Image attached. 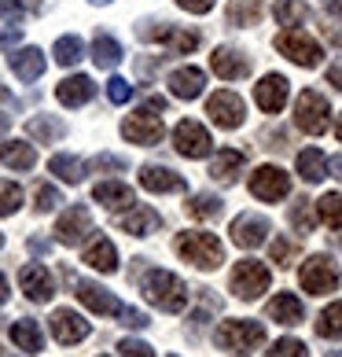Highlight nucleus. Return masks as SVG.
Wrapping results in <instances>:
<instances>
[{"instance_id": "53", "label": "nucleus", "mask_w": 342, "mask_h": 357, "mask_svg": "<svg viewBox=\"0 0 342 357\" xmlns=\"http://www.w3.org/2000/svg\"><path fill=\"white\" fill-rule=\"evenodd\" d=\"M327 85L342 92V56H339V59L332 63V67H327Z\"/></svg>"}, {"instance_id": "58", "label": "nucleus", "mask_w": 342, "mask_h": 357, "mask_svg": "<svg viewBox=\"0 0 342 357\" xmlns=\"http://www.w3.org/2000/svg\"><path fill=\"white\" fill-rule=\"evenodd\" d=\"M148 107H151V111H166V100H162V96H151Z\"/></svg>"}, {"instance_id": "61", "label": "nucleus", "mask_w": 342, "mask_h": 357, "mask_svg": "<svg viewBox=\"0 0 342 357\" xmlns=\"http://www.w3.org/2000/svg\"><path fill=\"white\" fill-rule=\"evenodd\" d=\"M327 357H342V350H332V354H327Z\"/></svg>"}, {"instance_id": "57", "label": "nucleus", "mask_w": 342, "mask_h": 357, "mask_svg": "<svg viewBox=\"0 0 342 357\" xmlns=\"http://www.w3.org/2000/svg\"><path fill=\"white\" fill-rule=\"evenodd\" d=\"M8 295H11V291H8V280H4V273H0V306L8 302Z\"/></svg>"}, {"instance_id": "36", "label": "nucleus", "mask_w": 342, "mask_h": 357, "mask_svg": "<svg viewBox=\"0 0 342 357\" xmlns=\"http://www.w3.org/2000/svg\"><path fill=\"white\" fill-rule=\"evenodd\" d=\"M52 56H56V63H59V67H74V63L85 56V45H81V37H77V33H63L59 41H56V48H52Z\"/></svg>"}, {"instance_id": "10", "label": "nucleus", "mask_w": 342, "mask_h": 357, "mask_svg": "<svg viewBox=\"0 0 342 357\" xmlns=\"http://www.w3.org/2000/svg\"><path fill=\"white\" fill-rule=\"evenodd\" d=\"M206 114H210V122L221 126V129H240L243 118H247V107L232 89H221L206 100Z\"/></svg>"}, {"instance_id": "20", "label": "nucleus", "mask_w": 342, "mask_h": 357, "mask_svg": "<svg viewBox=\"0 0 342 357\" xmlns=\"http://www.w3.org/2000/svg\"><path fill=\"white\" fill-rule=\"evenodd\" d=\"M118 229L129 232V236H151L162 229V214L151 206H129V214H118Z\"/></svg>"}, {"instance_id": "37", "label": "nucleus", "mask_w": 342, "mask_h": 357, "mask_svg": "<svg viewBox=\"0 0 342 357\" xmlns=\"http://www.w3.org/2000/svg\"><path fill=\"white\" fill-rule=\"evenodd\" d=\"M272 15L280 26H302L309 19V4H302V0H276Z\"/></svg>"}, {"instance_id": "45", "label": "nucleus", "mask_w": 342, "mask_h": 357, "mask_svg": "<svg viewBox=\"0 0 342 357\" xmlns=\"http://www.w3.org/2000/svg\"><path fill=\"white\" fill-rule=\"evenodd\" d=\"M33 206H37V214H48V210H56L59 203H63V195H59V188H52V184H37V192H33Z\"/></svg>"}, {"instance_id": "54", "label": "nucleus", "mask_w": 342, "mask_h": 357, "mask_svg": "<svg viewBox=\"0 0 342 357\" xmlns=\"http://www.w3.org/2000/svg\"><path fill=\"white\" fill-rule=\"evenodd\" d=\"M30 250H33V255H48V240H37V236H33V240H30Z\"/></svg>"}, {"instance_id": "14", "label": "nucleus", "mask_w": 342, "mask_h": 357, "mask_svg": "<svg viewBox=\"0 0 342 357\" xmlns=\"http://www.w3.org/2000/svg\"><path fill=\"white\" fill-rule=\"evenodd\" d=\"M269 218H261V214H240L232 221V243L235 247H243V250H254V247H261L269 240Z\"/></svg>"}, {"instance_id": "50", "label": "nucleus", "mask_w": 342, "mask_h": 357, "mask_svg": "<svg viewBox=\"0 0 342 357\" xmlns=\"http://www.w3.org/2000/svg\"><path fill=\"white\" fill-rule=\"evenodd\" d=\"M122 324H129V328H148L151 321H148V313H140V310H129V306H122Z\"/></svg>"}, {"instance_id": "64", "label": "nucleus", "mask_w": 342, "mask_h": 357, "mask_svg": "<svg viewBox=\"0 0 342 357\" xmlns=\"http://www.w3.org/2000/svg\"><path fill=\"white\" fill-rule=\"evenodd\" d=\"M0 247H4V232H0Z\"/></svg>"}, {"instance_id": "13", "label": "nucleus", "mask_w": 342, "mask_h": 357, "mask_svg": "<svg viewBox=\"0 0 342 357\" xmlns=\"http://www.w3.org/2000/svg\"><path fill=\"white\" fill-rule=\"evenodd\" d=\"M210 70H214L221 82H243V77L251 74V56H247L243 48L221 45V48H214V56H210Z\"/></svg>"}, {"instance_id": "46", "label": "nucleus", "mask_w": 342, "mask_h": 357, "mask_svg": "<svg viewBox=\"0 0 342 357\" xmlns=\"http://www.w3.org/2000/svg\"><path fill=\"white\" fill-rule=\"evenodd\" d=\"M269 357H309V350H306V342L302 339H276L272 342V350H269Z\"/></svg>"}, {"instance_id": "5", "label": "nucleus", "mask_w": 342, "mask_h": 357, "mask_svg": "<svg viewBox=\"0 0 342 357\" xmlns=\"http://www.w3.org/2000/svg\"><path fill=\"white\" fill-rule=\"evenodd\" d=\"M269 284H272V273L261 266V261H235L232 266V276H228V291L240 302H254L258 295H265L269 291Z\"/></svg>"}, {"instance_id": "47", "label": "nucleus", "mask_w": 342, "mask_h": 357, "mask_svg": "<svg viewBox=\"0 0 342 357\" xmlns=\"http://www.w3.org/2000/svg\"><path fill=\"white\" fill-rule=\"evenodd\" d=\"M129 96H133V85H129L125 77H111L107 82V100L111 103H129Z\"/></svg>"}, {"instance_id": "16", "label": "nucleus", "mask_w": 342, "mask_h": 357, "mask_svg": "<svg viewBox=\"0 0 342 357\" xmlns=\"http://www.w3.org/2000/svg\"><path fill=\"white\" fill-rule=\"evenodd\" d=\"M287 92H291V82H287L283 74H265V77L254 85V103H258L265 114H276V111H283Z\"/></svg>"}, {"instance_id": "28", "label": "nucleus", "mask_w": 342, "mask_h": 357, "mask_svg": "<svg viewBox=\"0 0 342 357\" xmlns=\"http://www.w3.org/2000/svg\"><path fill=\"white\" fill-rule=\"evenodd\" d=\"M243 166H247L243 151H235V148L217 151L214 166H210V177H214L217 184H235V181H240V174H243Z\"/></svg>"}, {"instance_id": "62", "label": "nucleus", "mask_w": 342, "mask_h": 357, "mask_svg": "<svg viewBox=\"0 0 342 357\" xmlns=\"http://www.w3.org/2000/svg\"><path fill=\"white\" fill-rule=\"evenodd\" d=\"M0 357H11V354H8V350H4V347H0Z\"/></svg>"}, {"instance_id": "43", "label": "nucleus", "mask_w": 342, "mask_h": 357, "mask_svg": "<svg viewBox=\"0 0 342 357\" xmlns=\"http://www.w3.org/2000/svg\"><path fill=\"white\" fill-rule=\"evenodd\" d=\"M26 11H41V0H0V19L19 22Z\"/></svg>"}, {"instance_id": "19", "label": "nucleus", "mask_w": 342, "mask_h": 357, "mask_svg": "<svg viewBox=\"0 0 342 357\" xmlns=\"http://www.w3.org/2000/svg\"><path fill=\"white\" fill-rule=\"evenodd\" d=\"M74 295H77V302H85V306L92 313H100V317H118V313H122V302H118L107 287H100V284H92V280H77L74 284Z\"/></svg>"}, {"instance_id": "9", "label": "nucleus", "mask_w": 342, "mask_h": 357, "mask_svg": "<svg viewBox=\"0 0 342 357\" xmlns=\"http://www.w3.org/2000/svg\"><path fill=\"white\" fill-rule=\"evenodd\" d=\"M122 137L129 144H140V148H155V144L166 137V126H162V118L155 114L151 107H143V111L129 114L122 122Z\"/></svg>"}, {"instance_id": "41", "label": "nucleus", "mask_w": 342, "mask_h": 357, "mask_svg": "<svg viewBox=\"0 0 342 357\" xmlns=\"http://www.w3.org/2000/svg\"><path fill=\"white\" fill-rule=\"evenodd\" d=\"M291 225L306 236V232H313L317 229V214H313V199H295L291 203Z\"/></svg>"}, {"instance_id": "22", "label": "nucleus", "mask_w": 342, "mask_h": 357, "mask_svg": "<svg viewBox=\"0 0 342 357\" xmlns=\"http://www.w3.org/2000/svg\"><path fill=\"white\" fill-rule=\"evenodd\" d=\"M265 313H269V321L283 324V328H295V324L306 321V310H302V302L291 295V291H280L276 298H269Z\"/></svg>"}, {"instance_id": "48", "label": "nucleus", "mask_w": 342, "mask_h": 357, "mask_svg": "<svg viewBox=\"0 0 342 357\" xmlns=\"http://www.w3.org/2000/svg\"><path fill=\"white\" fill-rule=\"evenodd\" d=\"M118 350H122V357H155V350L148 347V342H140V339H122Z\"/></svg>"}, {"instance_id": "1", "label": "nucleus", "mask_w": 342, "mask_h": 357, "mask_svg": "<svg viewBox=\"0 0 342 357\" xmlns=\"http://www.w3.org/2000/svg\"><path fill=\"white\" fill-rule=\"evenodd\" d=\"M214 342L232 357H251L258 347H265V324L258 321H243V317H232V321H221Z\"/></svg>"}, {"instance_id": "11", "label": "nucleus", "mask_w": 342, "mask_h": 357, "mask_svg": "<svg viewBox=\"0 0 342 357\" xmlns=\"http://www.w3.org/2000/svg\"><path fill=\"white\" fill-rule=\"evenodd\" d=\"M173 148L184 158H206L210 151H214V140H210L206 126H199L195 118H184V122H177V129H173Z\"/></svg>"}, {"instance_id": "30", "label": "nucleus", "mask_w": 342, "mask_h": 357, "mask_svg": "<svg viewBox=\"0 0 342 357\" xmlns=\"http://www.w3.org/2000/svg\"><path fill=\"white\" fill-rule=\"evenodd\" d=\"M261 15H265V8H261V0H228L225 4V19L228 26H258Z\"/></svg>"}, {"instance_id": "26", "label": "nucleus", "mask_w": 342, "mask_h": 357, "mask_svg": "<svg viewBox=\"0 0 342 357\" xmlns=\"http://www.w3.org/2000/svg\"><path fill=\"white\" fill-rule=\"evenodd\" d=\"M81 261H85L88 269H96V273H118V250H114V243L107 240V236L92 240L85 247V258Z\"/></svg>"}, {"instance_id": "4", "label": "nucleus", "mask_w": 342, "mask_h": 357, "mask_svg": "<svg viewBox=\"0 0 342 357\" xmlns=\"http://www.w3.org/2000/svg\"><path fill=\"white\" fill-rule=\"evenodd\" d=\"M276 52H283L291 63H298V67H306V70H313V67H320V59H324V48H320V41H313V37L302 30V26H287L283 33H276Z\"/></svg>"}, {"instance_id": "35", "label": "nucleus", "mask_w": 342, "mask_h": 357, "mask_svg": "<svg viewBox=\"0 0 342 357\" xmlns=\"http://www.w3.org/2000/svg\"><path fill=\"white\" fill-rule=\"evenodd\" d=\"M85 162L81 158H74V155H52V162H48V174H56L59 181H67V184H81L85 181Z\"/></svg>"}, {"instance_id": "44", "label": "nucleus", "mask_w": 342, "mask_h": 357, "mask_svg": "<svg viewBox=\"0 0 342 357\" xmlns=\"http://www.w3.org/2000/svg\"><path fill=\"white\" fill-rule=\"evenodd\" d=\"M295 255H298V243L295 240H283V236H280V240H272V247H269V261H276L280 269L291 266Z\"/></svg>"}, {"instance_id": "17", "label": "nucleus", "mask_w": 342, "mask_h": 357, "mask_svg": "<svg viewBox=\"0 0 342 357\" xmlns=\"http://www.w3.org/2000/svg\"><path fill=\"white\" fill-rule=\"evenodd\" d=\"M19 287L30 302H48L56 295V284H52V273L41 266V261H30V266L19 269Z\"/></svg>"}, {"instance_id": "8", "label": "nucleus", "mask_w": 342, "mask_h": 357, "mask_svg": "<svg viewBox=\"0 0 342 357\" xmlns=\"http://www.w3.org/2000/svg\"><path fill=\"white\" fill-rule=\"evenodd\" d=\"M327 118H332V103H327L320 92H313V89L302 92L298 103H295V126L302 129V133L320 137L327 129Z\"/></svg>"}, {"instance_id": "6", "label": "nucleus", "mask_w": 342, "mask_h": 357, "mask_svg": "<svg viewBox=\"0 0 342 357\" xmlns=\"http://www.w3.org/2000/svg\"><path fill=\"white\" fill-rule=\"evenodd\" d=\"M298 284H302L306 295H332V291L339 287V266L327 255H313V258L302 261Z\"/></svg>"}, {"instance_id": "3", "label": "nucleus", "mask_w": 342, "mask_h": 357, "mask_svg": "<svg viewBox=\"0 0 342 357\" xmlns=\"http://www.w3.org/2000/svg\"><path fill=\"white\" fill-rule=\"evenodd\" d=\"M140 291H143V298H148L151 306H159L166 313H180L184 306H188V287H184V280H180L177 273L151 269L140 280Z\"/></svg>"}, {"instance_id": "15", "label": "nucleus", "mask_w": 342, "mask_h": 357, "mask_svg": "<svg viewBox=\"0 0 342 357\" xmlns=\"http://www.w3.org/2000/svg\"><path fill=\"white\" fill-rule=\"evenodd\" d=\"M52 335H56V342H63V347H74V342H85L88 339V321L81 313H74V310H56L52 313Z\"/></svg>"}, {"instance_id": "27", "label": "nucleus", "mask_w": 342, "mask_h": 357, "mask_svg": "<svg viewBox=\"0 0 342 357\" xmlns=\"http://www.w3.org/2000/svg\"><path fill=\"white\" fill-rule=\"evenodd\" d=\"M11 70L19 82H37L45 74V52L41 48H19L11 52Z\"/></svg>"}, {"instance_id": "60", "label": "nucleus", "mask_w": 342, "mask_h": 357, "mask_svg": "<svg viewBox=\"0 0 342 357\" xmlns=\"http://www.w3.org/2000/svg\"><path fill=\"white\" fill-rule=\"evenodd\" d=\"M335 137H339V144H342V114H339V122H335Z\"/></svg>"}, {"instance_id": "32", "label": "nucleus", "mask_w": 342, "mask_h": 357, "mask_svg": "<svg viewBox=\"0 0 342 357\" xmlns=\"http://www.w3.org/2000/svg\"><path fill=\"white\" fill-rule=\"evenodd\" d=\"M26 133L33 140H41V144H56V140L67 137V122H59V118H52V114H37L26 122Z\"/></svg>"}, {"instance_id": "12", "label": "nucleus", "mask_w": 342, "mask_h": 357, "mask_svg": "<svg viewBox=\"0 0 342 357\" xmlns=\"http://www.w3.org/2000/svg\"><path fill=\"white\" fill-rule=\"evenodd\" d=\"M287 192H291V177H287L280 166H258L251 174V195H254V199L280 203Z\"/></svg>"}, {"instance_id": "29", "label": "nucleus", "mask_w": 342, "mask_h": 357, "mask_svg": "<svg viewBox=\"0 0 342 357\" xmlns=\"http://www.w3.org/2000/svg\"><path fill=\"white\" fill-rule=\"evenodd\" d=\"M0 162L8 169H33L37 151H33V144H26V140H4L0 144Z\"/></svg>"}, {"instance_id": "59", "label": "nucleus", "mask_w": 342, "mask_h": 357, "mask_svg": "<svg viewBox=\"0 0 342 357\" xmlns=\"http://www.w3.org/2000/svg\"><path fill=\"white\" fill-rule=\"evenodd\" d=\"M327 37H332L335 45H342V30H335V26H327Z\"/></svg>"}, {"instance_id": "49", "label": "nucleus", "mask_w": 342, "mask_h": 357, "mask_svg": "<svg viewBox=\"0 0 342 357\" xmlns=\"http://www.w3.org/2000/svg\"><path fill=\"white\" fill-rule=\"evenodd\" d=\"M88 169H125V158L122 155H96L88 162Z\"/></svg>"}, {"instance_id": "42", "label": "nucleus", "mask_w": 342, "mask_h": 357, "mask_svg": "<svg viewBox=\"0 0 342 357\" xmlns=\"http://www.w3.org/2000/svg\"><path fill=\"white\" fill-rule=\"evenodd\" d=\"M19 206H22V188L11 181H0V218L19 214Z\"/></svg>"}, {"instance_id": "25", "label": "nucleus", "mask_w": 342, "mask_h": 357, "mask_svg": "<svg viewBox=\"0 0 342 357\" xmlns=\"http://www.w3.org/2000/svg\"><path fill=\"white\" fill-rule=\"evenodd\" d=\"M92 199H96L100 206H107V210H122V206H133L137 195L122 181H100L96 188H92Z\"/></svg>"}, {"instance_id": "40", "label": "nucleus", "mask_w": 342, "mask_h": 357, "mask_svg": "<svg viewBox=\"0 0 342 357\" xmlns=\"http://www.w3.org/2000/svg\"><path fill=\"white\" fill-rule=\"evenodd\" d=\"M221 199L217 195H210V192H199V195H192V203H188V214L192 218H199V221H210V218H217L221 214Z\"/></svg>"}, {"instance_id": "38", "label": "nucleus", "mask_w": 342, "mask_h": 357, "mask_svg": "<svg viewBox=\"0 0 342 357\" xmlns=\"http://www.w3.org/2000/svg\"><path fill=\"white\" fill-rule=\"evenodd\" d=\"M317 335L320 339H342V302H332L317 317Z\"/></svg>"}, {"instance_id": "21", "label": "nucleus", "mask_w": 342, "mask_h": 357, "mask_svg": "<svg viewBox=\"0 0 342 357\" xmlns=\"http://www.w3.org/2000/svg\"><path fill=\"white\" fill-rule=\"evenodd\" d=\"M96 96V85H92L88 74H74V77H63L56 85V100L63 107H85V103Z\"/></svg>"}, {"instance_id": "39", "label": "nucleus", "mask_w": 342, "mask_h": 357, "mask_svg": "<svg viewBox=\"0 0 342 357\" xmlns=\"http://www.w3.org/2000/svg\"><path fill=\"white\" fill-rule=\"evenodd\" d=\"M317 214L327 229H342V192H327L317 203Z\"/></svg>"}, {"instance_id": "23", "label": "nucleus", "mask_w": 342, "mask_h": 357, "mask_svg": "<svg viewBox=\"0 0 342 357\" xmlns=\"http://www.w3.org/2000/svg\"><path fill=\"white\" fill-rule=\"evenodd\" d=\"M140 184H143L148 192H159V195L188 188V184H184V177L177 174V169H169V166H143V169H140Z\"/></svg>"}, {"instance_id": "63", "label": "nucleus", "mask_w": 342, "mask_h": 357, "mask_svg": "<svg viewBox=\"0 0 342 357\" xmlns=\"http://www.w3.org/2000/svg\"><path fill=\"white\" fill-rule=\"evenodd\" d=\"M92 4H107V0H92Z\"/></svg>"}, {"instance_id": "24", "label": "nucleus", "mask_w": 342, "mask_h": 357, "mask_svg": "<svg viewBox=\"0 0 342 357\" xmlns=\"http://www.w3.org/2000/svg\"><path fill=\"white\" fill-rule=\"evenodd\" d=\"M203 89H206V74L199 67H177L169 74V92L177 100H195V96H203Z\"/></svg>"}, {"instance_id": "2", "label": "nucleus", "mask_w": 342, "mask_h": 357, "mask_svg": "<svg viewBox=\"0 0 342 357\" xmlns=\"http://www.w3.org/2000/svg\"><path fill=\"white\" fill-rule=\"evenodd\" d=\"M173 250L203 273H214L225 266V247H221L214 232H180L173 240Z\"/></svg>"}, {"instance_id": "56", "label": "nucleus", "mask_w": 342, "mask_h": 357, "mask_svg": "<svg viewBox=\"0 0 342 357\" xmlns=\"http://www.w3.org/2000/svg\"><path fill=\"white\" fill-rule=\"evenodd\" d=\"M327 169H332V174H335V177L342 181V155H335L332 162H327Z\"/></svg>"}, {"instance_id": "31", "label": "nucleus", "mask_w": 342, "mask_h": 357, "mask_svg": "<svg viewBox=\"0 0 342 357\" xmlns=\"http://www.w3.org/2000/svg\"><path fill=\"white\" fill-rule=\"evenodd\" d=\"M11 342L26 354H41L45 350V335H41V328H37V321H30V317H22V321L11 324Z\"/></svg>"}, {"instance_id": "34", "label": "nucleus", "mask_w": 342, "mask_h": 357, "mask_svg": "<svg viewBox=\"0 0 342 357\" xmlns=\"http://www.w3.org/2000/svg\"><path fill=\"white\" fill-rule=\"evenodd\" d=\"M92 59H96L100 70H114L118 63H122V45H118L111 33H96V41H92Z\"/></svg>"}, {"instance_id": "33", "label": "nucleus", "mask_w": 342, "mask_h": 357, "mask_svg": "<svg viewBox=\"0 0 342 357\" xmlns=\"http://www.w3.org/2000/svg\"><path fill=\"white\" fill-rule=\"evenodd\" d=\"M298 177L306 181V184H320V181L327 177V158H324V151H317V148L298 151Z\"/></svg>"}, {"instance_id": "55", "label": "nucleus", "mask_w": 342, "mask_h": 357, "mask_svg": "<svg viewBox=\"0 0 342 357\" xmlns=\"http://www.w3.org/2000/svg\"><path fill=\"white\" fill-rule=\"evenodd\" d=\"M320 4H324L327 11H332L335 19H342V0H320Z\"/></svg>"}, {"instance_id": "51", "label": "nucleus", "mask_w": 342, "mask_h": 357, "mask_svg": "<svg viewBox=\"0 0 342 357\" xmlns=\"http://www.w3.org/2000/svg\"><path fill=\"white\" fill-rule=\"evenodd\" d=\"M177 8L192 11V15H206V11H214V0H177Z\"/></svg>"}, {"instance_id": "7", "label": "nucleus", "mask_w": 342, "mask_h": 357, "mask_svg": "<svg viewBox=\"0 0 342 357\" xmlns=\"http://www.w3.org/2000/svg\"><path fill=\"white\" fill-rule=\"evenodd\" d=\"M140 37L143 41H159V45H166L173 56H188V52H195L199 48V41L203 37L195 33V30H184V26H173V22H143L140 26Z\"/></svg>"}, {"instance_id": "52", "label": "nucleus", "mask_w": 342, "mask_h": 357, "mask_svg": "<svg viewBox=\"0 0 342 357\" xmlns=\"http://www.w3.org/2000/svg\"><path fill=\"white\" fill-rule=\"evenodd\" d=\"M19 41H22L19 26H4V30H0V48H11V45H19Z\"/></svg>"}, {"instance_id": "18", "label": "nucleus", "mask_w": 342, "mask_h": 357, "mask_svg": "<svg viewBox=\"0 0 342 357\" xmlns=\"http://www.w3.org/2000/svg\"><path fill=\"white\" fill-rule=\"evenodd\" d=\"M88 232H92V214H88V206H70L67 214L56 221V240L67 243V247H77Z\"/></svg>"}]
</instances>
